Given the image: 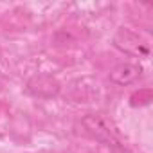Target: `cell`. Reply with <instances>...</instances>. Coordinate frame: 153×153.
Returning <instances> with one entry per match:
<instances>
[{
  "label": "cell",
  "mask_w": 153,
  "mask_h": 153,
  "mask_svg": "<svg viewBox=\"0 0 153 153\" xmlns=\"http://www.w3.org/2000/svg\"><path fill=\"white\" fill-rule=\"evenodd\" d=\"M81 126L94 140L105 144L106 148H110L114 151H124V146H123L115 128L112 126V123L106 117H103L99 114H87L81 117Z\"/></svg>",
  "instance_id": "6da1fadb"
},
{
  "label": "cell",
  "mask_w": 153,
  "mask_h": 153,
  "mask_svg": "<svg viewBox=\"0 0 153 153\" xmlns=\"http://www.w3.org/2000/svg\"><path fill=\"white\" fill-rule=\"evenodd\" d=\"M112 45L121 51L123 54L133 56V58H148L149 56V45L135 33H131L126 27H121L112 36Z\"/></svg>",
  "instance_id": "7a4b0ae2"
},
{
  "label": "cell",
  "mask_w": 153,
  "mask_h": 153,
  "mask_svg": "<svg viewBox=\"0 0 153 153\" xmlns=\"http://www.w3.org/2000/svg\"><path fill=\"white\" fill-rule=\"evenodd\" d=\"M27 92L38 99H52L61 92V83L54 78L52 74H34L33 78L27 79L25 85Z\"/></svg>",
  "instance_id": "3957f363"
},
{
  "label": "cell",
  "mask_w": 153,
  "mask_h": 153,
  "mask_svg": "<svg viewBox=\"0 0 153 153\" xmlns=\"http://www.w3.org/2000/svg\"><path fill=\"white\" fill-rule=\"evenodd\" d=\"M142 65L140 63H131V61H124V63H119L115 65L110 74H108V78L114 85L117 87H126V85H131L135 81H139L142 78Z\"/></svg>",
  "instance_id": "277c9868"
},
{
  "label": "cell",
  "mask_w": 153,
  "mask_h": 153,
  "mask_svg": "<svg viewBox=\"0 0 153 153\" xmlns=\"http://www.w3.org/2000/svg\"><path fill=\"white\" fill-rule=\"evenodd\" d=\"M130 99L133 101L131 106H144V105H148V103L151 101V90H139V92L133 94Z\"/></svg>",
  "instance_id": "5b68a950"
},
{
  "label": "cell",
  "mask_w": 153,
  "mask_h": 153,
  "mask_svg": "<svg viewBox=\"0 0 153 153\" xmlns=\"http://www.w3.org/2000/svg\"><path fill=\"white\" fill-rule=\"evenodd\" d=\"M90 153H94V151H90Z\"/></svg>",
  "instance_id": "8992f818"
}]
</instances>
